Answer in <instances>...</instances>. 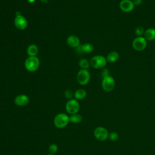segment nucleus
Segmentation results:
<instances>
[{
	"mask_svg": "<svg viewBox=\"0 0 155 155\" xmlns=\"http://www.w3.org/2000/svg\"><path fill=\"white\" fill-rule=\"evenodd\" d=\"M119 58V53L116 51H110L108 55L107 56V61L110 63H113L116 62Z\"/></svg>",
	"mask_w": 155,
	"mask_h": 155,
	"instance_id": "nucleus-15",
	"label": "nucleus"
},
{
	"mask_svg": "<svg viewBox=\"0 0 155 155\" xmlns=\"http://www.w3.org/2000/svg\"><path fill=\"white\" fill-rule=\"evenodd\" d=\"M28 155H33V154H28Z\"/></svg>",
	"mask_w": 155,
	"mask_h": 155,
	"instance_id": "nucleus-28",
	"label": "nucleus"
},
{
	"mask_svg": "<svg viewBox=\"0 0 155 155\" xmlns=\"http://www.w3.org/2000/svg\"><path fill=\"white\" fill-rule=\"evenodd\" d=\"M94 136L95 138L99 141H104L108 137V130L103 127H97L94 130Z\"/></svg>",
	"mask_w": 155,
	"mask_h": 155,
	"instance_id": "nucleus-8",
	"label": "nucleus"
},
{
	"mask_svg": "<svg viewBox=\"0 0 155 155\" xmlns=\"http://www.w3.org/2000/svg\"><path fill=\"white\" fill-rule=\"evenodd\" d=\"M147 45V41L143 36L136 37L132 42V46L134 50L137 51L143 50Z\"/></svg>",
	"mask_w": 155,
	"mask_h": 155,
	"instance_id": "nucleus-6",
	"label": "nucleus"
},
{
	"mask_svg": "<svg viewBox=\"0 0 155 155\" xmlns=\"http://www.w3.org/2000/svg\"><path fill=\"white\" fill-rule=\"evenodd\" d=\"M115 86V81L114 78L108 75L103 78L102 81V87L107 92L111 91Z\"/></svg>",
	"mask_w": 155,
	"mask_h": 155,
	"instance_id": "nucleus-7",
	"label": "nucleus"
},
{
	"mask_svg": "<svg viewBox=\"0 0 155 155\" xmlns=\"http://www.w3.org/2000/svg\"><path fill=\"white\" fill-rule=\"evenodd\" d=\"M14 102L17 106L24 107L29 103V97L26 94H21L15 97Z\"/></svg>",
	"mask_w": 155,
	"mask_h": 155,
	"instance_id": "nucleus-11",
	"label": "nucleus"
},
{
	"mask_svg": "<svg viewBox=\"0 0 155 155\" xmlns=\"http://www.w3.org/2000/svg\"><path fill=\"white\" fill-rule=\"evenodd\" d=\"M64 95L66 97V98L71 99H72V97L74 96V93H73V91L71 90L68 89L65 91Z\"/></svg>",
	"mask_w": 155,
	"mask_h": 155,
	"instance_id": "nucleus-23",
	"label": "nucleus"
},
{
	"mask_svg": "<svg viewBox=\"0 0 155 155\" xmlns=\"http://www.w3.org/2000/svg\"><path fill=\"white\" fill-rule=\"evenodd\" d=\"M69 119H70V122L73 124H79L81 122L82 120V116L78 113L70 114V116H69Z\"/></svg>",
	"mask_w": 155,
	"mask_h": 155,
	"instance_id": "nucleus-17",
	"label": "nucleus"
},
{
	"mask_svg": "<svg viewBox=\"0 0 155 155\" xmlns=\"http://www.w3.org/2000/svg\"><path fill=\"white\" fill-rule=\"evenodd\" d=\"M79 65L81 69H87L89 68L90 64V62L86 59H81L79 61Z\"/></svg>",
	"mask_w": 155,
	"mask_h": 155,
	"instance_id": "nucleus-19",
	"label": "nucleus"
},
{
	"mask_svg": "<svg viewBox=\"0 0 155 155\" xmlns=\"http://www.w3.org/2000/svg\"><path fill=\"white\" fill-rule=\"evenodd\" d=\"M14 24L18 29L23 30L27 28L28 22L27 19L24 16L22 15H17L14 19Z\"/></svg>",
	"mask_w": 155,
	"mask_h": 155,
	"instance_id": "nucleus-9",
	"label": "nucleus"
},
{
	"mask_svg": "<svg viewBox=\"0 0 155 155\" xmlns=\"http://www.w3.org/2000/svg\"><path fill=\"white\" fill-rule=\"evenodd\" d=\"M101 74H102L103 78H104V77H105L107 76H108L109 75V71H108V70L107 69V68L103 69L102 70V71H101Z\"/></svg>",
	"mask_w": 155,
	"mask_h": 155,
	"instance_id": "nucleus-24",
	"label": "nucleus"
},
{
	"mask_svg": "<svg viewBox=\"0 0 155 155\" xmlns=\"http://www.w3.org/2000/svg\"><path fill=\"white\" fill-rule=\"evenodd\" d=\"M144 33H145V30L142 27L138 26L135 29V34L137 36H142L144 35Z\"/></svg>",
	"mask_w": 155,
	"mask_h": 155,
	"instance_id": "nucleus-21",
	"label": "nucleus"
},
{
	"mask_svg": "<svg viewBox=\"0 0 155 155\" xmlns=\"http://www.w3.org/2000/svg\"><path fill=\"white\" fill-rule=\"evenodd\" d=\"M87 96V91L83 88H79L74 93V99L76 100H82Z\"/></svg>",
	"mask_w": 155,
	"mask_h": 155,
	"instance_id": "nucleus-16",
	"label": "nucleus"
},
{
	"mask_svg": "<svg viewBox=\"0 0 155 155\" xmlns=\"http://www.w3.org/2000/svg\"><path fill=\"white\" fill-rule=\"evenodd\" d=\"M133 4L134 5V6H139L140 5L142 4V0H133Z\"/></svg>",
	"mask_w": 155,
	"mask_h": 155,
	"instance_id": "nucleus-25",
	"label": "nucleus"
},
{
	"mask_svg": "<svg viewBox=\"0 0 155 155\" xmlns=\"http://www.w3.org/2000/svg\"><path fill=\"white\" fill-rule=\"evenodd\" d=\"M27 53L28 56H36L38 53V47L35 44H30L27 48Z\"/></svg>",
	"mask_w": 155,
	"mask_h": 155,
	"instance_id": "nucleus-14",
	"label": "nucleus"
},
{
	"mask_svg": "<svg viewBox=\"0 0 155 155\" xmlns=\"http://www.w3.org/2000/svg\"><path fill=\"white\" fill-rule=\"evenodd\" d=\"M107 59L102 55H96L92 57L90 61V65L96 69L103 68L107 65Z\"/></svg>",
	"mask_w": 155,
	"mask_h": 155,
	"instance_id": "nucleus-3",
	"label": "nucleus"
},
{
	"mask_svg": "<svg viewBox=\"0 0 155 155\" xmlns=\"http://www.w3.org/2000/svg\"><path fill=\"white\" fill-rule=\"evenodd\" d=\"M108 137L110 140L115 142L119 139V134L116 132H111L109 134Z\"/></svg>",
	"mask_w": 155,
	"mask_h": 155,
	"instance_id": "nucleus-22",
	"label": "nucleus"
},
{
	"mask_svg": "<svg viewBox=\"0 0 155 155\" xmlns=\"http://www.w3.org/2000/svg\"><path fill=\"white\" fill-rule=\"evenodd\" d=\"M67 43L70 47L76 48L79 46L80 39L76 35H70L67 38Z\"/></svg>",
	"mask_w": 155,
	"mask_h": 155,
	"instance_id": "nucleus-12",
	"label": "nucleus"
},
{
	"mask_svg": "<svg viewBox=\"0 0 155 155\" xmlns=\"http://www.w3.org/2000/svg\"><path fill=\"white\" fill-rule=\"evenodd\" d=\"M40 65L39 59L36 56H28L25 61L24 67L30 72L36 71Z\"/></svg>",
	"mask_w": 155,
	"mask_h": 155,
	"instance_id": "nucleus-2",
	"label": "nucleus"
},
{
	"mask_svg": "<svg viewBox=\"0 0 155 155\" xmlns=\"http://www.w3.org/2000/svg\"><path fill=\"white\" fill-rule=\"evenodd\" d=\"M94 49L93 45L90 43H85L81 46V50L85 53H90Z\"/></svg>",
	"mask_w": 155,
	"mask_h": 155,
	"instance_id": "nucleus-18",
	"label": "nucleus"
},
{
	"mask_svg": "<svg viewBox=\"0 0 155 155\" xmlns=\"http://www.w3.org/2000/svg\"><path fill=\"white\" fill-rule=\"evenodd\" d=\"M47 155H55V154H50V153H49V154H48Z\"/></svg>",
	"mask_w": 155,
	"mask_h": 155,
	"instance_id": "nucleus-27",
	"label": "nucleus"
},
{
	"mask_svg": "<svg viewBox=\"0 0 155 155\" xmlns=\"http://www.w3.org/2000/svg\"><path fill=\"white\" fill-rule=\"evenodd\" d=\"M143 37L147 41H151L155 39V29L153 28H149L145 31Z\"/></svg>",
	"mask_w": 155,
	"mask_h": 155,
	"instance_id": "nucleus-13",
	"label": "nucleus"
},
{
	"mask_svg": "<svg viewBox=\"0 0 155 155\" xmlns=\"http://www.w3.org/2000/svg\"><path fill=\"white\" fill-rule=\"evenodd\" d=\"M134 5L131 0H122L119 3V8L123 12L129 13L134 8Z\"/></svg>",
	"mask_w": 155,
	"mask_h": 155,
	"instance_id": "nucleus-10",
	"label": "nucleus"
},
{
	"mask_svg": "<svg viewBox=\"0 0 155 155\" xmlns=\"http://www.w3.org/2000/svg\"><path fill=\"white\" fill-rule=\"evenodd\" d=\"M35 0H28V1L30 2V3H33L35 2Z\"/></svg>",
	"mask_w": 155,
	"mask_h": 155,
	"instance_id": "nucleus-26",
	"label": "nucleus"
},
{
	"mask_svg": "<svg viewBox=\"0 0 155 155\" xmlns=\"http://www.w3.org/2000/svg\"><path fill=\"white\" fill-rule=\"evenodd\" d=\"M58 150V147L56 143H51L48 146V151L50 154H55Z\"/></svg>",
	"mask_w": 155,
	"mask_h": 155,
	"instance_id": "nucleus-20",
	"label": "nucleus"
},
{
	"mask_svg": "<svg viewBox=\"0 0 155 155\" xmlns=\"http://www.w3.org/2000/svg\"><path fill=\"white\" fill-rule=\"evenodd\" d=\"M70 122L69 116L64 113L57 114L53 119V124L58 128H65Z\"/></svg>",
	"mask_w": 155,
	"mask_h": 155,
	"instance_id": "nucleus-1",
	"label": "nucleus"
},
{
	"mask_svg": "<svg viewBox=\"0 0 155 155\" xmlns=\"http://www.w3.org/2000/svg\"><path fill=\"white\" fill-rule=\"evenodd\" d=\"M80 110V104L78 100L75 99H69L65 104V110L70 114H73L78 113Z\"/></svg>",
	"mask_w": 155,
	"mask_h": 155,
	"instance_id": "nucleus-5",
	"label": "nucleus"
},
{
	"mask_svg": "<svg viewBox=\"0 0 155 155\" xmlns=\"http://www.w3.org/2000/svg\"><path fill=\"white\" fill-rule=\"evenodd\" d=\"M76 79L81 85H87L90 80V73L87 69H81L77 73Z\"/></svg>",
	"mask_w": 155,
	"mask_h": 155,
	"instance_id": "nucleus-4",
	"label": "nucleus"
}]
</instances>
